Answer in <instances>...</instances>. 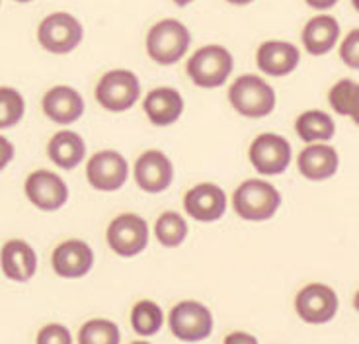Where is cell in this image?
Here are the masks:
<instances>
[{"mask_svg":"<svg viewBox=\"0 0 359 344\" xmlns=\"http://www.w3.org/2000/svg\"><path fill=\"white\" fill-rule=\"evenodd\" d=\"M191 44V34L184 22L174 18H164L156 22L144 39L147 55L154 63L170 67L184 59Z\"/></svg>","mask_w":359,"mask_h":344,"instance_id":"cell-1","label":"cell"},{"mask_svg":"<svg viewBox=\"0 0 359 344\" xmlns=\"http://www.w3.org/2000/svg\"><path fill=\"white\" fill-rule=\"evenodd\" d=\"M281 206L279 190L266 180L250 178L244 180L233 194V208L244 221H268L278 213Z\"/></svg>","mask_w":359,"mask_h":344,"instance_id":"cell-2","label":"cell"},{"mask_svg":"<svg viewBox=\"0 0 359 344\" xmlns=\"http://www.w3.org/2000/svg\"><path fill=\"white\" fill-rule=\"evenodd\" d=\"M234 57L219 44L199 47L186 63V73L199 88H219L233 74Z\"/></svg>","mask_w":359,"mask_h":344,"instance_id":"cell-3","label":"cell"},{"mask_svg":"<svg viewBox=\"0 0 359 344\" xmlns=\"http://www.w3.org/2000/svg\"><path fill=\"white\" fill-rule=\"evenodd\" d=\"M229 102L241 116L260 119L276 110V91L258 74H241L229 88Z\"/></svg>","mask_w":359,"mask_h":344,"instance_id":"cell-4","label":"cell"},{"mask_svg":"<svg viewBox=\"0 0 359 344\" xmlns=\"http://www.w3.org/2000/svg\"><path fill=\"white\" fill-rule=\"evenodd\" d=\"M94 96L104 110L121 114L137 104L141 96V82L139 77L129 69H114L102 74L94 88Z\"/></svg>","mask_w":359,"mask_h":344,"instance_id":"cell-5","label":"cell"},{"mask_svg":"<svg viewBox=\"0 0 359 344\" xmlns=\"http://www.w3.org/2000/svg\"><path fill=\"white\" fill-rule=\"evenodd\" d=\"M84 27L76 16L69 12H53L45 16L37 26V41L45 51L53 55H67L81 46Z\"/></svg>","mask_w":359,"mask_h":344,"instance_id":"cell-6","label":"cell"},{"mask_svg":"<svg viewBox=\"0 0 359 344\" xmlns=\"http://www.w3.org/2000/svg\"><path fill=\"white\" fill-rule=\"evenodd\" d=\"M168 326H170L172 335L178 340L199 343V340H205L207 336H211L215 319L207 305L194 299H184L170 309Z\"/></svg>","mask_w":359,"mask_h":344,"instance_id":"cell-7","label":"cell"},{"mask_svg":"<svg viewBox=\"0 0 359 344\" xmlns=\"http://www.w3.org/2000/svg\"><path fill=\"white\" fill-rule=\"evenodd\" d=\"M109 249L123 258H133L149 245V225L137 213H119L106 231Z\"/></svg>","mask_w":359,"mask_h":344,"instance_id":"cell-8","label":"cell"},{"mask_svg":"<svg viewBox=\"0 0 359 344\" xmlns=\"http://www.w3.org/2000/svg\"><path fill=\"white\" fill-rule=\"evenodd\" d=\"M129 176L127 159L119 151L104 149L94 153L86 163V180L98 192H117Z\"/></svg>","mask_w":359,"mask_h":344,"instance_id":"cell-9","label":"cell"},{"mask_svg":"<svg viewBox=\"0 0 359 344\" xmlns=\"http://www.w3.org/2000/svg\"><path fill=\"white\" fill-rule=\"evenodd\" d=\"M291 145L278 133H260L250 143L248 159L254 171L264 176H278L291 164Z\"/></svg>","mask_w":359,"mask_h":344,"instance_id":"cell-10","label":"cell"},{"mask_svg":"<svg viewBox=\"0 0 359 344\" xmlns=\"http://www.w3.org/2000/svg\"><path fill=\"white\" fill-rule=\"evenodd\" d=\"M340 307L338 293L326 284H306L303 290L297 293L295 311L299 317L309 325H324L332 321Z\"/></svg>","mask_w":359,"mask_h":344,"instance_id":"cell-11","label":"cell"},{"mask_svg":"<svg viewBox=\"0 0 359 344\" xmlns=\"http://www.w3.org/2000/svg\"><path fill=\"white\" fill-rule=\"evenodd\" d=\"M133 176L137 186L147 194H162L174 182V164L158 149H149L135 161Z\"/></svg>","mask_w":359,"mask_h":344,"instance_id":"cell-12","label":"cell"},{"mask_svg":"<svg viewBox=\"0 0 359 344\" xmlns=\"http://www.w3.org/2000/svg\"><path fill=\"white\" fill-rule=\"evenodd\" d=\"M27 199L41 211H57L69 199V186L67 182L51 171L32 172L24 184Z\"/></svg>","mask_w":359,"mask_h":344,"instance_id":"cell-13","label":"cell"},{"mask_svg":"<svg viewBox=\"0 0 359 344\" xmlns=\"http://www.w3.org/2000/svg\"><path fill=\"white\" fill-rule=\"evenodd\" d=\"M184 209L199 223H213L226 211V194L213 182H199L184 196Z\"/></svg>","mask_w":359,"mask_h":344,"instance_id":"cell-14","label":"cell"},{"mask_svg":"<svg viewBox=\"0 0 359 344\" xmlns=\"http://www.w3.org/2000/svg\"><path fill=\"white\" fill-rule=\"evenodd\" d=\"M51 266L57 276L67 280H76L86 276L94 266V251L82 239H67L55 246L51 254Z\"/></svg>","mask_w":359,"mask_h":344,"instance_id":"cell-15","label":"cell"},{"mask_svg":"<svg viewBox=\"0 0 359 344\" xmlns=\"http://www.w3.org/2000/svg\"><path fill=\"white\" fill-rule=\"evenodd\" d=\"M41 108L47 118L59 126H71L84 114V98L76 88L59 84L45 92Z\"/></svg>","mask_w":359,"mask_h":344,"instance_id":"cell-16","label":"cell"},{"mask_svg":"<svg viewBox=\"0 0 359 344\" xmlns=\"http://www.w3.org/2000/svg\"><path fill=\"white\" fill-rule=\"evenodd\" d=\"M301 53L291 41L269 39L264 41L256 51V65L264 74L269 77H285L299 67Z\"/></svg>","mask_w":359,"mask_h":344,"instance_id":"cell-17","label":"cell"},{"mask_svg":"<svg viewBox=\"0 0 359 344\" xmlns=\"http://www.w3.org/2000/svg\"><path fill=\"white\" fill-rule=\"evenodd\" d=\"M184 98L172 86H156L144 96L143 110L149 121L156 127H168L176 124L184 114Z\"/></svg>","mask_w":359,"mask_h":344,"instance_id":"cell-18","label":"cell"},{"mask_svg":"<svg viewBox=\"0 0 359 344\" xmlns=\"http://www.w3.org/2000/svg\"><path fill=\"white\" fill-rule=\"evenodd\" d=\"M297 166L306 180H328L338 172L340 157L328 143H309L297 157Z\"/></svg>","mask_w":359,"mask_h":344,"instance_id":"cell-19","label":"cell"},{"mask_svg":"<svg viewBox=\"0 0 359 344\" xmlns=\"http://www.w3.org/2000/svg\"><path fill=\"white\" fill-rule=\"evenodd\" d=\"M0 266L8 280L26 284L36 276L37 254L29 243L22 241V239H12L2 246Z\"/></svg>","mask_w":359,"mask_h":344,"instance_id":"cell-20","label":"cell"},{"mask_svg":"<svg viewBox=\"0 0 359 344\" xmlns=\"http://www.w3.org/2000/svg\"><path fill=\"white\" fill-rule=\"evenodd\" d=\"M303 47L314 57H320L332 51L340 39V24L334 16H314L303 27Z\"/></svg>","mask_w":359,"mask_h":344,"instance_id":"cell-21","label":"cell"},{"mask_svg":"<svg viewBox=\"0 0 359 344\" xmlns=\"http://www.w3.org/2000/svg\"><path fill=\"white\" fill-rule=\"evenodd\" d=\"M47 157L59 168L72 171L86 157V143H84L82 135H79L76 131L61 129V131H57L49 139V143H47Z\"/></svg>","mask_w":359,"mask_h":344,"instance_id":"cell-22","label":"cell"},{"mask_svg":"<svg viewBox=\"0 0 359 344\" xmlns=\"http://www.w3.org/2000/svg\"><path fill=\"white\" fill-rule=\"evenodd\" d=\"M297 135L305 143H316V141H330L336 133L334 119L320 110H306L295 121Z\"/></svg>","mask_w":359,"mask_h":344,"instance_id":"cell-23","label":"cell"},{"mask_svg":"<svg viewBox=\"0 0 359 344\" xmlns=\"http://www.w3.org/2000/svg\"><path fill=\"white\" fill-rule=\"evenodd\" d=\"M131 329L135 335L149 338L154 336L162 329L164 323V313H162L161 305L153 301V299H141L137 301L131 309Z\"/></svg>","mask_w":359,"mask_h":344,"instance_id":"cell-24","label":"cell"},{"mask_svg":"<svg viewBox=\"0 0 359 344\" xmlns=\"http://www.w3.org/2000/svg\"><path fill=\"white\" fill-rule=\"evenodd\" d=\"M154 235L162 246L176 249L188 237V221L178 211H164L154 223Z\"/></svg>","mask_w":359,"mask_h":344,"instance_id":"cell-25","label":"cell"},{"mask_svg":"<svg viewBox=\"0 0 359 344\" xmlns=\"http://www.w3.org/2000/svg\"><path fill=\"white\" fill-rule=\"evenodd\" d=\"M328 102L336 114L351 118L359 110V82L350 79L338 81L328 92Z\"/></svg>","mask_w":359,"mask_h":344,"instance_id":"cell-26","label":"cell"},{"mask_svg":"<svg viewBox=\"0 0 359 344\" xmlns=\"http://www.w3.org/2000/svg\"><path fill=\"white\" fill-rule=\"evenodd\" d=\"M119 326L109 319H90L79 331V343L82 344H119Z\"/></svg>","mask_w":359,"mask_h":344,"instance_id":"cell-27","label":"cell"},{"mask_svg":"<svg viewBox=\"0 0 359 344\" xmlns=\"http://www.w3.org/2000/svg\"><path fill=\"white\" fill-rule=\"evenodd\" d=\"M26 114V100L16 88L0 86V129L18 126Z\"/></svg>","mask_w":359,"mask_h":344,"instance_id":"cell-28","label":"cell"},{"mask_svg":"<svg viewBox=\"0 0 359 344\" xmlns=\"http://www.w3.org/2000/svg\"><path fill=\"white\" fill-rule=\"evenodd\" d=\"M340 59L350 69L359 71V27L351 29L350 34L344 37L340 46Z\"/></svg>","mask_w":359,"mask_h":344,"instance_id":"cell-29","label":"cell"},{"mask_svg":"<svg viewBox=\"0 0 359 344\" xmlns=\"http://www.w3.org/2000/svg\"><path fill=\"white\" fill-rule=\"evenodd\" d=\"M36 340L39 344H71L72 336L67 326L59 325V323H51V325H45L37 333Z\"/></svg>","mask_w":359,"mask_h":344,"instance_id":"cell-30","label":"cell"},{"mask_svg":"<svg viewBox=\"0 0 359 344\" xmlns=\"http://www.w3.org/2000/svg\"><path fill=\"white\" fill-rule=\"evenodd\" d=\"M14 159V145L4 135H0V172L4 171Z\"/></svg>","mask_w":359,"mask_h":344,"instance_id":"cell-31","label":"cell"},{"mask_svg":"<svg viewBox=\"0 0 359 344\" xmlns=\"http://www.w3.org/2000/svg\"><path fill=\"white\" fill-rule=\"evenodd\" d=\"M305 2L314 10H328L338 4V0H305Z\"/></svg>","mask_w":359,"mask_h":344,"instance_id":"cell-32","label":"cell"},{"mask_svg":"<svg viewBox=\"0 0 359 344\" xmlns=\"http://www.w3.org/2000/svg\"><path fill=\"white\" fill-rule=\"evenodd\" d=\"M226 343H233V340H246V343H256V338L252 335H243V333H233V335H229L224 338Z\"/></svg>","mask_w":359,"mask_h":344,"instance_id":"cell-33","label":"cell"},{"mask_svg":"<svg viewBox=\"0 0 359 344\" xmlns=\"http://www.w3.org/2000/svg\"><path fill=\"white\" fill-rule=\"evenodd\" d=\"M229 4H233V6H248V4H252L254 0H226Z\"/></svg>","mask_w":359,"mask_h":344,"instance_id":"cell-34","label":"cell"},{"mask_svg":"<svg viewBox=\"0 0 359 344\" xmlns=\"http://www.w3.org/2000/svg\"><path fill=\"white\" fill-rule=\"evenodd\" d=\"M176 6H180V8H186V6H189L191 2H196V0H172Z\"/></svg>","mask_w":359,"mask_h":344,"instance_id":"cell-35","label":"cell"},{"mask_svg":"<svg viewBox=\"0 0 359 344\" xmlns=\"http://www.w3.org/2000/svg\"><path fill=\"white\" fill-rule=\"evenodd\" d=\"M353 307H355V311L359 313V290L358 293H355V298H353Z\"/></svg>","mask_w":359,"mask_h":344,"instance_id":"cell-36","label":"cell"},{"mask_svg":"<svg viewBox=\"0 0 359 344\" xmlns=\"http://www.w3.org/2000/svg\"><path fill=\"white\" fill-rule=\"evenodd\" d=\"M351 119H353V124H355V126L359 127V110H358V112H355V114H353V116H351Z\"/></svg>","mask_w":359,"mask_h":344,"instance_id":"cell-37","label":"cell"},{"mask_svg":"<svg viewBox=\"0 0 359 344\" xmlns=\"http://www.w3.org/2000/svg\"><path fill=\"white\" fill-rule=\"evenodd\" d=\"M351 4H353V8L359 12V0H351Z\"/></svg>","mask_w":359,"mask_h":344,"instance_id":"cell-38","label":"cell"},{"mask_svg":"<svg viewBox=\"0 0 359 344\" xmlns=\"http://www.w3.org/2000/svg\"><path fill=\"white\" fill-rule=\"evenodd\" d=\"M16 2H22V4H26V2H32V0H16Z\"/></svg>","mask_w":359,"mask_h":344,"instance_id":"cell-39","label":"cell"}]
</instances>
